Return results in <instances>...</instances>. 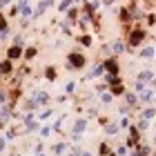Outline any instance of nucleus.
Segmentation results:
<instances>
[{
  "label": "nucleus",
  "mask_w": 156,
  "mask_h": 156,
  "mask_svg": "<svg viewBox=\"0 0 156 156\" xmlns=\"http://www.w3.org/2000/svg\"><path fill=\"white\" fill-rule=\"evenodd\" d=\"M129 40H132V45H140V40H143V31H134Z\"/></svg>",
  "instance_id": "2"
},
{
  "label": "nucleus",
  "mask_w": 156,
  "mask_h": 156,
  "mask_svg": "<svg viewBox=\"0 0 156 156\" xmlns=\"http://www.w3.org/2000/svg\"><path fill=\"white\" fill-rule=\"evenodd\" d=\"M18 56H20L18 47H11V49H9V58H18Z\"/></svg>",
  "instance_id": "3"
},
{
  "label": "nucleus",
  "mask_w": 156,
  "mask_h": 156,
  "mask_svg": "<svg viewBox=\"0 0 156 156\" xmlns=\"http://www.w3.org/2000/svg\"><path fill=\"white\" fill-rule=\"evenodd\" d=\"M83 65H85V58L78 56V54H74L72 56V67H83Z\"/></svg>",
  "instance_id": "1"
}]
</instances>
